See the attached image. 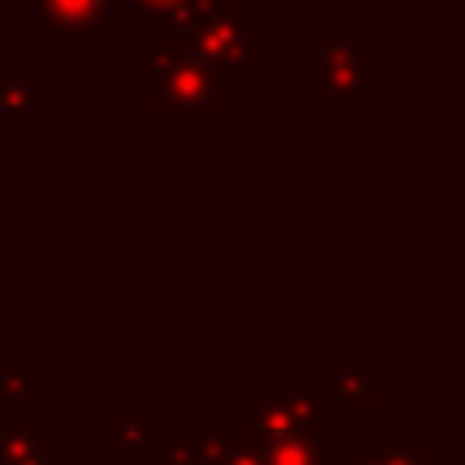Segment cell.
Segmentation results:
<instances>
[{
  "instance_id": "cell-16",
  "label": "cell",
  "mask_w": 465,
  "mask_h": 465,
  "mask_svg": "<svg viewBox=\"0 0 465 465\" xmlns=\"http://www.w3.org/2000/svg\"><path fill=\"white\" fill-rule=\"evenodd\" d=\"M241 5H270V0H241Z\"/></svg>"
},
{
  "instance_id": "cell-6",
  "label": "cell",
  "mask_w": 465,
  "mask_h": 465,
  "mask_svg": "<svg viewBox=\"0 0 465 465\" xmlns=\"http://www.w3.org/2000/svg\"><path fill=\"white\" fill-rule=\"evenodd\" d=\"M351 465H429L425 429H376L368 445L351 453Z\"/></svg>"
},
{
  "instance_id": "cell-11",
  "label": "cell",
  "mask_w": 465,
  "mask_h": 465,
  "mask_svg": "<svg viewBox=\"0 0 465 465\" xmlns=\"http://www.w3.org/2000/svg\"><path fill=\"white\" fill-rule=\"evenodd\" d=\"M0 401H5V409L37 412V380L29 371H21V376H5L0 371Z\"/></svg>"
},
{
  "instance_id": "cell-13",
  "label": "cell",
  "mask_w": 465,
  "mask_h": 465,
  "mask_svg": "<svg viewBox=\"0 0 465 465\" xmlns=\"http://www.w3.org/2000/svg\"><path fill=\"white\" fill-rule=\"evenodd\" d=\"M119 5H127L139 21H152V16H163V13H172V8L188 5V0H119Z\"/></svg>"
},
{
  "instance_id": "cell-17",
  "label": "cell",
  "mask_w": 465,
  "mask_h": 465,
  "mask_svg": "<svg viewBox=\"0 0 465 465\" xmlns=\"http://www.w3.org/2000/svg\"><path fill=\"white\" fill-rule=\"evenodd\" d=\"M8 5H25V0H8ZM33 5H37V0H33Z\"/></svg>"
},
{
  "instance_id": "cell-9",
  "label": "cell",
  "mask_w": 465,
  "mask_h": 465,
  "mask_svg": "<svg viewBox=\"0 0 465 465\" xmlns=\"http://www.w3.org/2000/svg\"><path fill=\"white\" fill-rule=\"evenodd\" d=\"M265 465H331V445L314 441V437H286V441L262 445Z\"/></svg>"
},
{
  "instance_id": "cell-7",
  "label": "cell",
  "mask_w": 465,
  "mask_h": 465,
  "mask_svg": "<svg viewBox=\"0 0 465 465\" xmlns=\"http://www.w3.org/2000/svg\"><path fill=\"white\" fill-rule=\"evenodd\" d=\"M111 420H114V441H111V445H114V450H119L131 465H155V461H163V445L155 441L152 420H147V417L119 409Z\"/></svg>"
},
{
  "instance_id": "cell-8",
  "label": "cell",
  "mask_w": 465,
  "mask_h": 465,
  "mask_svg": "<svg viewBox=\"0 0 465 465\" xmlns=\"http://www.w3.org/2000/svg\"><path fill=\"white\" fill-rule=\"evenodd\" d=\"M302 384L322 392L331 404H351V409H371V396H376L371 376H302Z\"/></svg>"
},
{
  "instance_id": "cell-15",
  "label": "cell",
  "mask_w": 465,
  "mask_h": 465,
  "mask_svg": "<svg viewBox=\"0 0 465 465\" xmlns=\"http://www.w3.org/2000/svg\"><path fill=\"white\" fill-rule=\"evenodd\" d=\"M90 465H131V461L123 458V453L114 450V445H106V450H98V453H94V461H90Z\"/></svg>"
},
{
  "instance_id": "cell-10",
  "label": "cell",
  "mask_w": 465,
  "mask_h": 465,
  "mask_svg": "<svg viewBox=\"0 0 465 465\" xmlns=\"http://www.w3.org/2000/svg\"><path fill=\"white\" fill-rule=\"evenodd\" d=\"M33 111H41L37 74H0V114H33Z\"/></svg>"
},
{
  "instance_id": "cell-12",
  "label": "cell",
  "mask_w": 465,
  "mask_h": 465,
  "mask_svg": "<svg viewBox=\"0 0 465 465\" xmlns=\"http://www.w3.org/2000/svg\"><path fill=\"white\" fill-rule=\"evenodd\" d=\"M217 465H265V453H262V445H257L253 437H249L245 429H241V441L232 445V450H229Z\"/></svg>"
},
{
  "instance_id": "cell-5",
  "label": "cell",
  "mask_w": 465,
  "mask_h": 465,
  "mask_svg": "<svg viewBox=\"0 0 465 465\" xmlns=\"http://www.w3.org/2000/svg\"><path fill=\"white\" fill-rule=\"evenodd\" d=\"M119 0H37V37H114L111 8Z\"/></svg>"
},
{
  "instance_id": "cell-2",
  "label": "cell",
  "mask_w": 465,
  "mask_h": 465,
  "mask_svg": "<svg viewBox=\"0 0 465 465\" xmlns=\"http://www.w3.org/2000/svg\"><path fill=\"white\" fill-rule=\"evenodd\" d=\"M241 409H245L241 429L257 445L286 441V437H314L322 445L335 441V404L306 384H298L294 392H245Z\"/></svg>"
},
{
  "instance_id": "cell-1",
  "label": "cell",
  "mask_w": 465,
  "mask_h": 465,
  "mask_svg": "<svg viewBox=\"0 0 465 465\" xmlns=\"http://www.w3.org/2000/svg\"><path fill=\"white\" fill-rule=\"evenodd\" d=\"M135 78H152L155 114H217L225 106V70L196 54L193 41H155L147 54L131 62Z\"/></svg>"
},
{
  "instance_id": "cell-4",
  "label": "cell",
  "mask_w": 465,
  "mask_h": 465,
  "mask_svg": "<svg viewBox=\"0 0 465 465\" xmlns=\"http://www.w3.org/2000/svg\"><path fill=\"white\" fill-rule=\"evenodd\" d=\"M188 41L196 54L217 62L225 74H237V78L262 74V21L249 16L245 8H229V13L204 21Z\"/></svg>"
},
{
  "instance_id": "cell-3",
  "label": "cell",
  "mask_w": 465,
  "mask_h": 465,
  "mask_svg": "<svg viewBox=\"0 0 465 465\" xmlns=\"http://www.w3.org/2000/svg\"><path fill=\"white\" fill-rule=\"evenodd\" d=\"M319 78V111L355 114L371 111V41L368 37H327L314 54Z\"/></svg>"
},
{
  "instance_id": "cell-18",
  "label": "cell",
  "mask_w": 465,
  "mask_h": 465,
  "mask_svg": "<svg viewBox=\"0 0 465 465\" xmlns=\"http://www.w3.org/2000/svg\"><path fill=\"white\" fill-rule=\"evenodd\" d=\"M429 465H433V461H429Z\"/></svg>"
},
{
  "instance_id": "cell-14",
  "label": "cell",
  "mask_w": 465,
  "mask_h": 465,
  "mask_svg": "<svg viewBox=\"0 0 465 465\" xmlns=\"http://www.w3.org/2000/svg\"><path fill=\"white\" fill-rule=\"evenodd\" d=\"M57 461V433L54 429H41V441L33 445V453L25 461H16V465H54Z\"/></svg>"
}]
</instances>
